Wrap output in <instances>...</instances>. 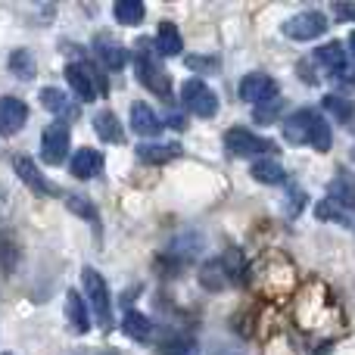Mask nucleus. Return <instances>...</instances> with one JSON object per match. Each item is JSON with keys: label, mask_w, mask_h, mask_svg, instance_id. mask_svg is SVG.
Segmentation results:
<instances>
[{"label": "nucleus", "mask_w": 355, "mask_h": 355, "mask_svg": "<svg viewBox=\"0 0 355 355\" xmlns=\"http://www.w3.org/2000/svg\"><path fill=\"white\" fill-rule=\"evenodd\" d=\"M0 355H12V352H0Z\"/></svg>", "instance_id": "obj_35"}, {"label": "nucleus", "mask_w": 355, "mask_h": 355, "mask_svg": "<svg viewBox=\"0 0 355 355\" xmlns=\"http://www.w3.org/2000/svg\"><path fill=\"white\" fill-rule=\"evenodd\" d=\"M315 215H318L321 221H334V225H346V227L355 225L349 209H343L340 202H334V200H321L318 206H315Z\"/></svg>", "instance_id": "obj_26"}, {"label": "nucleus", "mask_w": 355, "mask_h": 355, "mask_svg": "<svg viewBox=\"0 0 355 355\" xmlns=\"http://www.w3.org/2000/svg\"><path fill=\"white\" fill-rule=\"evenodd\" d=\"M184 150L181 144H137V159L147 166H162V162L178 159Z\"/></svg>", "instance_id": "obj_16"}, {"label": "nucleus", "mask_w": 355, "mask_h": 355, "mask_svg": "<svg viewBox=\"0 0 355 355\" xmlns=\"http://www.w3.org/2000/svg\"><path fill=\"white\" fill-rule=\"evenodd\" d=\"M81 287H85V300L91 302V309H94V318L103 327H110L112 300H110V284L103 281V275H100L97 268H91V265H85V268H81Z\"/></svg>", "instance_id": "obj_2"}, {"label": "nucleus", "mask_w": 355, "mask_h": 355, "mask_svg": "<svg viewBox=\"0 0 355 355\" xmlns=\"http://www.w3.org/2000/svg\"><path fill=\"white\" fill-rule=\"evenodd\" d=\"M334 10H337V16L343 19V22H355V3H337Z\"/></svg>", "instance_id": "obj_32"}, {"label": "nucleus", "mask_w": 355, "mask_h": 355, "mask_svg": "<svg viewBox=\"0 0 355 355\" xmlns=\"http://www.w3.org/2000/svg\"><path fill=\"white\" fill-rule=\"evenodd\" d=\"M346 50H349V53H352V60H355V31H352L349 37H346Z\"/></svg>", "instance_id": "obj_34"}, {"label": "nucleus", "mask_w": 355, "mask_h": 355, "mask_svg": "<svg viewBox=\"0 0 355 355\" xmlns=\"http://www.w3.org/2000/svg\"><path fill=\"white\" fill-rule=\"evenodd\" d=\"M162 355H196V343L193 340H166V343L159 346Z\"/></svg>", "instance_id": "obj_30"}, {"label": "nucleus", "mask_w": 355, "mask_h": 355, "mask_svg": "<svg viewBox=\"0 0 355 355\" xmlns=\"http://www.w3.org/2000/svg\"><path fill=\"white\" fill-rule=\"evenodd\" d=\"M28 122V106L19 97H0V135L12 137Z\"/></svg>", "instance_id": "obj_10"}, {"label": "nucleus", "mask_w": 355, "mask_h": 355, "mask_svg": "<svg viewBox=\"0 0 355 355\" xmlns=\"http://www.w3.org/2000/svg\"><path fill=\"white\" fill-rule=\"evenodd\" d=\"M250 175L256 178L259 184H284V178H287L281 159H275V156H262V159H256L250 166Z\"/></svg>", "instance_id": "obj_22"}, {"label": "nucleus", "mask_w": 355, "mask_h": 355, "mask_svg": "<svg viewBox=\"0 0 355 355\" xmlns=\"http://www.w3.org/2000/svg\"><path fill=\"white\" fill-rule=\"evenodd\" d=\"M327 16L324 12H318V10H302V12H296V16H290V19H284V25H281V31L287 37H293V41H315V37H321L327 31Z\"/></svg>", "instance_id": "obj_3"}, {"label": "nucleus", "mask_w": 355, "mask_h": 355, "mask_svg": "<svg viewBox=\"0 0 355 355\" xmlns=\"http://www.w3.org/2000/svg\"><path fill=\"white\" fill-rule=\"evenodd\" d=\"M321 106H324L334 119H340V122H352V116H355V103L349 97H343V94H327V97L321 100Z\"/></svg>", "instance_id": "obj_28"}, {"label": "nucleus", "mask_w": 355, "mask_h": 355, "mask_svg": "<svg viewBox=\"0 0 355 355\" xmlns=\"http://www.w3.org/2000/svg\"><path fill=\"white\" fill-rule=\"evenodd\" d=\"M284 137L290 144H306V147L318 150V153H327L334 144L331 125L318 116V110H296L293 116H287L284 122Z\"/></svg>", "instance_id": "obj_1"}, {"label": "nucleus", "mask_w": 355, "mask_h": 355, "mask_svg": "<svg viewBox=\"0 0 355 355\" xmlns=\"http://www.w3.org/2000/svg\"><path fill=\"white\" fill-rule=\"evenodd\" d=\"M131 116V131L141 137H156L162 131V119L156 116V110L150 103H144V100H137V103H131L128 110Z\"/></svg>", "instance_id": "obj_11"}, {"label": "nucleus", "mask_w": 355, "mask_h": 355, "mask_svg": "<svg viewBox=\"0 0 355 355\" xmlns=\"http://www.w3.org/2000/svg\"><path fill=\"white\" fill-rule=\"evenodd\" d=\"M187 66L200 69V72H215V69H218V60H212V56H187Z\"/></svg>", "instance_id": "obj_31"}, {"label": "nucleus", "mask_w": 355, "mask_h": 355, "mask_svg": "<svg viewBox=\"0 0 355 355\" xmlns=\"http://www.w3.org/2000/svg\"><path fill=\"white\" fill-rule=\"evenodd\" d=\"M200 284L206 290H225L227 284H231L225 262H221V259H212V262L202 265V268H200Z\"/></svg>", "instance_id": "obj_24"}, {"label": "nucleus", "mask_w": 355, "mask_h": 355, "mask_svg": "<svg viewBox=\"0 0 355 355\" xmlns=\"http://www.w3.org/2000/svg\"><path fill=\"white\" fill-rule=\"evenodd\" d=\"M94 50H97L100 62H103L110 72H122L125 62H128V53H125V47L119 41H112V37H106V35H97V44H94Z\"/></svg>", "instance_id": "obj_14"}, {"label": "nucleus", "mask_w": 355, "mask_h": 355, "mask_svg": "<svg viewBox=\"0 0 355 355\" xmlns=\"http://www.w3.org/2000/svg\"><path fill=\"white\" fill-rule=\"evenodd\" d=\"M312 60L318 62L321 69H327L331 75L343 72L349 62H346V50H343V41H331V44H321L318 50L312 53Z\"/></svg>", "instance_id": "obj_15"}, {"label": "nucleus", "mask_w": 355, "mask_h": 355, "mask_svg": "<svg viewBox=\"0 0 355 355\" xmlns=\"http://www.w3.org/2000/svg\"><path fill=\"white\" fill-rule=\"evenodd\" d=\"M69 172H72L78 181H91V178H97L103 172V156L97 153V150H78V153L69 159Z\"/></svg>", "instance_id": "obj_13"}, {"label": "nucleus", "mask_w": 355, "mask_h": 355, "mask_svg": "<svg viewBox=\"0 0 355 355\" xmlns=\"http://www.w3.org/2000/svg\"><path fill=\"white\" fill-rule=\"evenodd\" d=\"M334 78H337V81H346V85H355V69H352V66H346L343 72H337Z\"/></svg>", "instance_id": "obj_33"}, {"label": "nucleus", "mask_w": 355, "mask_h": 355, "mask_svg": "<svg viewBox=\"0 0 355 355\" xmlns=\"http://www.w3.org/2000/svg\"><path fill=\"white\" fill-rule=\"evenodd\" d=\"M66 318L72 324L75 334H87L91 331V315H87V306H85V296L78 290H69L66 293Z\"/></svg>", "instance_id": "obj_18"}, {"label": "nucleus", "mask_w": 355, "mask_h": 355, "mask_svg": "<svg viewBox=\"0 0 355 355\" xmlns=\"http://www.w3.org/2000/svg\"><path fill=\"white\" fill-rule=\"evenodd\" d=\"M327 200L340 202L343 209L355 212V172L340 168V172L331 178V184H327Z\"/></svg>", "instance_id": "obj_12"}, {"label": "nucleus", "mask_w": 355, "mask_h": 355, "mask_svg": "<svg viewBox=\"0 0 355 355\" xmlns=\"http://www.w3.org/2000/svg\"><path fill=\"white\" fill-rule=\"evenodd\" d=\"M12 172L19 175V181H22L25 187L41 196H60L62 200V193H66V190H60L53 181H47L41 168L35 166V159H28V156H12Z\"/></svg>", "instance_id": "obj_7"}, {"label": "nucleus", "mask_w": 355, "mask_h": 355, "mask_svg": "<svg viewBox=\"0 0 355 355\" xmlns=\"http://www.w3.org/2000/svg\"><path fill=\"white\" fill-rule=\"evenodd\" d=\"M237 94H240V100H246V103L262 106V103H271V100L281 97V87H277V81L271 78V75L250 72V75H243V78H240Z\"/></svg>", "instance_id": "obj_6"}, {"label": "nucleus", "mask_w": 355, "mask_h": 355, "mask_svg": "<svg viewBox=\"0 0 355 355\" xmlns=\"http://www.w3.org/2000/svg\"><path fill=\"white\" fill-rule=\"evenodd\" d=\"M153 47L159 56H178L184 50V37L181 31H178L175 22H159V28H156V37H153Z\"/></svg>", "instance_id": "obj_17"}, {"label": "nucleus", "mask_w": 355, "mask_h": 355, "mask_svg": "<svg viewBox=\"0 0 355 355\" xmlns=\"http://www.w3.org/2000/svg\"><path fill=\"white\" fill-rule=\"evenodd\" d=\"M62 202H66V206H69V212H72V215H78V218L91 221V225L100 218L97 206H94V202L87 200L85 193H72V190H66V193H62Z\"/></svg>", "instance_id": "obj_25"}, {"label": "nucleus", "mask_w": 355, "mask_h": 355, "mask_svg": "<svg viewBox=\"0 0 355 355\" xmlns=\"http://www.w3.org/2000/svg\"><path fill=\"white\" fill-rule=\"evenodd\" d=\"M225 147H227V153H234V156H256V159L275 153V144H271L268 137L252 135L250 128H227Z\"/></svg>", "instance_id": "obj_4"}, {"label": "nucleus", "mask_w": 355, "mask_h": 355, "mask_svg": "<svg viewBox=\"0 0 355 355\" xmlns=\"http://www.w3.org/2000/svg\"><path fill=\"white\" fill-rule=\"evenodd\" d=\"M6 69H10L12 78H19V81H31V78H35V72H37V66H35V53H31V50H25V47L12 50V53L6 56Z\"/></svg>", "instance_id": "obj_21"}, {"label": "nucleus", "mask_w": 355, "mask_h": 355, "mask_svg": "<svg viewBox=\"0 0 355 355\" xmlns=\"http://www.w3.org/2000/svg\"><path fill=\"white\" fill-rule=\"evenodd\" d=\"M66 81L81 103H94V100L100 97L97 81H94V69L87 66V62H72V66H66Z\"/></svg>", "instance_id": "obj_9"}, {"label": "nucleus", "mask_w": 355, "mask_h": 355, "mask_svg": "<svg viewBox=\"0 0 355 355\" xmlns=\"http://www.w3.org/2000/svg\"><path fill=\"white\" fill-rule=\"evenodd\" d=\"M181 103L200 119H212L215 112H218V97H215L212 87L202 85L200 78H190L181 85Z\"/></svg>", "instance_id": "obj_5"}, {"label": "nucleus", "mask_w": 355, "mask_h": 355, "mask_svg": "<svg viewBox=\"0 0 355 355\" xmlns=\"http://www.w3.org/2000/svg\"><path fill=\"white\" fill-rule=\"evenodd\" d=\"M112 16L119 19V25H141L144 16H147V6L141 0H119L112 6Z\"/></svg>", "instance_id": "obj_27"}, {"label": "nucleus", "mask_w": 355, "mask_h": 355, "mask_svg": "<svg viewBox=\"0 0 355 355\" xmlns=\"http://www.w3.org/2000/svg\"><path fill=\"white\" fill-rule=\"evenodd\" d=\"M122 331H125V337L137 340V343H147V340L153 337V321H150L144 312H125Z\"/></svg>", "instance_id": "obj_23"}, {"label": "nucleus", "mask_w": 355, "mask_h": 355, "mask_svg": "<svg viewBox=\"0 0 355 355\" xmlns=\"http://www.w3.org/2000/svg\"><path fill=\"white\" fill-rule=\"evenodd\" d=\"M94 131H97V137L106 141V144H122L125 141L122 122H119V116L112 110H103V112L94 116Z\"/></svg>", "instance_id": "obj_19"}, {"label": "nucleus", "mask_w": 355, "mask_h": 355, "mask_svg": "<svg viewBox=\"0 0 355 355\" xmlns=\"http://www.w3.org/2000/svg\"><path fill=\"white\" fill-rule=\"evenodd\" d=\"M284 112V100L277 97V100H271V103H262V106H256V112H252V119H256L259 125H271V122H277V116Z\"/></svg>", "instance_id": "obj_29"}, {"label": "nucleus", "mask_w": 355, "mask_h": 355, "mask_svg": "<svg viewBox=\"0 0 355 355\" xmlns=\"http://www.w3.org/2000/svg\"><path fill=\"white\" fill-rule=\"evenodd\" d=\"M41 103L47 106L53 116H60V119H75L78 116V106L69 100V94H62L60 87H44L41 91Z\"/></svg>", "instance_id": "obj_20"}, {"label": "nucleus", "mask_w": 355, "mask_h": 355, "mask_svg": "<svg viewBox=\"0 0 355 355\" xmlns=\"http://www.w3.org/2000/svg\"><path fill=\"white\" fill-rule=\"evenodd\" d=\"M69 144H72V137H69V128L62 122H53L44 128L41 135V159L47 162V166H60V162L69 159Z\"/></svg>", "instance_id": "obj_8"}]
</instances>
